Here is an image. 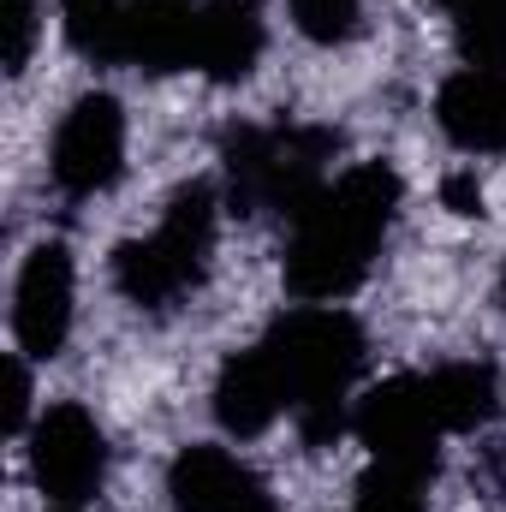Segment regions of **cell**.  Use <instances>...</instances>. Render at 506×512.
Segmentation results:
<instances>
[{"label":"cell","instance_id":"cell-1","mask_svg":"<svg viewBox=\"0 0 506 512\" xmlns=\"http://www.w3.org/2000/svg\"><path fill=\"white\" fill-rule=\"evenodd\" d=\"M399 209V173L387 161L346 167L334 185H322L298 215L286 239V286L304 304H334L352 286H364L381 239Z\"/></svg>","mask_w":506,"mask_h":512},{"label":"cell","instance_id":"cell-2","mask_svg":"<svg viewBox=\"0 0 506 512\" xmlns=\"http://www.w3.org/2000/svg\"><path fill=\"white\" fill-rule=\"evenodd\" d=\"M262 352L274 364V376L286 387V411L298 417L304 441H334L346 429V405L352 382L364 370V334L346 310L334 304H304L292 316H280L262 334Z\"/></svg>","mask_w":506,"mask_h":512},{"label":"cell","instance_id":"cell-3","mask_svg":"<svg viewBox=\"0 0 506 512\" xmlns=\"http://www.w3.org/2000/svg\"><path fill=\"white\" fill-rule=\"evenodd\" d=\"M209 251H215V191L209 185H185L161 209L155 233L120 245L114 280H120V292L137 310H167L173 298H185L191 286H203Z\"/></svg>","mask_w":506,"mask_h":512},{"label":"cell","instance_id":"cell-4","mask_svg":"<svg viewBox=\"0 0 506 512\" xmlns=\"http://www.w3.org/2000/svg\"><path fill=\"white\" fill-rule=\"evenodd\" d=\"M334 131L322 126H245L227 137V179L239 215H298L328 179Z\"/></svg>","mask_w":506,"mask_h":512},{"label":"cell","instance_id":"cell-5","mask_svg":"<svg viewBox=\"0 0 506 512\" xmlns=\"http://www.w3.org/2000/svg\"><path fill=\"white\" fill-rule=\"evenodd\" d=\"M352 429L358 441L370 447V465H387V471H405L417 483L435 477L441 465V417L429 405V387L423 376H393V382L370 387L352 411Z\"/></svg>","mask_w":506,"mask_h":512},{"label":"cell","instance_id":"cell-6","mask_svg":"<svg viewBox=\"0 0 506 512\" xmlns=\"http://www.w3.org/2000/svg\"><path fill=\"white\" fill-rule=\"evenodd\" d=\"M30 471L48 501L84 507L108 477V441L84 405H48L30 429Z\"/></svg>","mask_w":506,"mask_h":512},{"label":"cell","instance_id":"cell-7","mask_svg":"<svg viewBox=\"0 0 506 512\" xmlns=\"http://www.w3.org/2000/svg\"><path fill=\"white\" fill-rule=\"evenodd\" d=\"M126 173V114L114 96H78L54 131V185L66 197H96Z\"/></svg>","mask_w":506,"mask_h":512},{"label":"cell","instance_id":"cell-8","mask_svg":"<svg viewBox=\"0 0 506 512\" xmlns=\"http://www.w3.org/2000/svg\"><path fill=\"white\" fill-rule=\"evenodd\" d=\"M12 334L24 358H54L72 334V251L66 245H36L18 268L12 292Z\"/></svg>","mask_w":506,"mask_h":512},{"label":"cell","instance_id":"cell-9","mask_svg":"<svg viewBox=\"0 0 506 512\" xmlns=\"http://www.w3.org/2000/svg\"><path fill=\"white\" fill-rule=\"evenodd\" d=\"M167 495L179 512H280L268 483L227 447H185L167 465Z\"/></svg>","mask_w":506,"mask_h":512},{"label":"cell","instance_id":"cell-10","mask_svg":"<svg viewBox=\"0 0 506 512\" xmlns=\"http://www.w3.org/2000/svg\"><path fill=\"white\" fill-rule=\"evenodd\" d=\"M441 131L471 149V155H501L506 149V72L501 66H465L441 84L435 96Z\"/></svg>","mask_w":506,"mask_h":512},{"label":"cell","instance_id":"cell-11","mask_svg":"<svg viewBox=\"0 0 506 512\" xmlns=\"http://www.w3.org/2000/svg\"><path fill=\"white\" fill-rule=\"evenodd\" d=\"M262 6L256 0H203V18H197V72L215 78V84H239L251 78V66L262 60Z\"/></svg>","mask_w":506,"mask_h":512},{"label":"cell","instance_id":"cell-12","mask_svg":"<svg viewBox=\"0 0 506 512\" xmlns=\"http://www.w3.org/2000/svg\"><path fill=\"white\" fill-rule=\"evenodd\" d=\"M203 0H131L126 6V60L143 72H179L197 60Z\"/></svg>","mask_w":506,"mask_h":512},{"label":"cell","instance_id":"cell-13","mask_svg":"<svg viewBox=\"0 0 506 512\" xmlns=\"http://www.w3.org/2000/svg\"><path fill=\"white\" fill-rule=\"evenodd\" d=\"M280 411H286V387L274 376L262 340H256L251 352H233L221 364V376H215V423L227 435H262Z\"/></svg>","mask_w":506,"mask_h":512},{"label":"cell","instance_id":"cell-14","mask_svg":"<svg viewBox=\"0 0 506 512\" xmlns=\"http://www.w3.org/2000/svg\"><path fill=\"white\" fill-rule=\"evenodd\" d=\"M423 387H429V405H435L447 435L489 423L495 405H501V382H495L489 364H441L435 376H423Z\"/></svg>","mask_w":506,"mask_h":512},{"label":"cell","instance_id":"cell-15","mask_svg":"<svg viewBox=\"0 0 506 512\" xmlns=\"http://www.w3.org/2000/svg\"><path fill=\"white\" fill-rule=\"evenodd\" d=\"M126 6L131 0H60L66 42L96 66H120L126 60Z\"/></svg>","mask_w":506,"mask_h":512},{"label":"cell","instance_id":"cell-16","mask_svg":"<svg viewBox=\"0 0 506 512\" xmlns=\"http://www.w3.org/2000/svg\"><path fill=\"white\" fill-rule=\"evenodd\" d=\"M447 12L471 66H506V0H453Z\"/></svg>","mask_w":506,"mask_h":512},{"label":"cell","instance_id":"cell-17","mask_svg":"<svg viewBox=\"0 0 506 512\" xmlns=\"http://www.w3.org/2000/svg\"><path fill=\"white\" fill-rule=\"evenodd\" d=\"M352 512H423V483L405 471L370 465V477L358 483V507Z\"/></svg>","mask_w":506,"mask_h":512},{"label":"cell","instance_id":"cell-18","mask_svg":"<svg viewBox=\"0 0 506 512\" xmlns=\"http://www.w3.org/2000/svg\"><path fill=\"white\" fill-rule=\"evenodd\" d=\"M292 24L310 36V42H346L358 30V0H292Z\"/></svg>","mask_w":506,"mask_h":512},{"label":"cell","instance_id":"cell-19","mask_svg":"<svg viewBox=\"0 0 506 512\" xmlns=\"http://www.w3.org/2000/svg\"><path fill=\"white\" fill-rule=\"evenodd\" d=\"M0 30H6L0 60H6V72L18 78V72L30 66V48H36V0H6V6H0Z\"/></svg>","mask_w":506,"mask_h":512},{"label":"cell","instance_id":"cell-20","mask_svg":"<svg viewBox=\"0 0 506 512\" xmlns=\"http://www.w3.org/2000/svg\"><path fill=\"white\" fill-rule=\"evenodd\" d=\"M30 423V376L24 358H6V435H24Z\"/></svg>","mask_w":506,"mask_h":512},{"label":"cell","instance_id":"cell-21","mask_svg":"<svg viewBox=\"0 0 506 512\" xmlns=\"http://www.w3.org/2000/svg\"><path fill=\"white\" fill-rule=\"evenodd\" d=\"M447 209H453V215H483V185H477L471 173H453V179H447Z\"/></svg>","mask_w":506,"mask_h":512},{"label":"cell","instance_id":"cell-22","mask_svg":"<svg viewBox=\"0 0 506 512\" xmlns=\"http://www.w3.org/2000/svg\"><path fill=\"white\" fill-rule=\"evenodd\" d=\"M501 298H506V274H501Z\"/></svg>","mask_w":506,"mask_h":512},{"label":"cell","instance_id":"cell-23","mask_svg":"<svg viewBox=\"0 0 506 512\" xmlns=\"http://www.w3.org/2000/svg\"><path fill=\"white\" fill-rule=\"evenodd\" d=\"M441 6H453V0H441Z\"/></svg>","mask_w":506,"mask_h":512}]
</instances>
